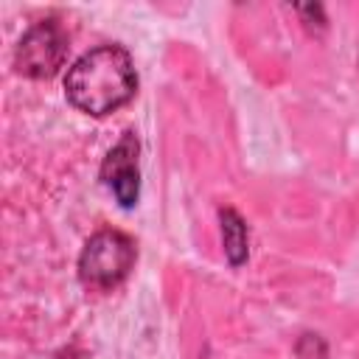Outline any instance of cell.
Listing matches in <instances>:
<instances>
[{"label": "cell", "mask_w": 359, "mask_h": 359, "mask_svg": "<svg viewBox=\"0 0 359 359\" xmlns=\"http://www.w3.org/2000/svg\"><path fill=\"white\" fill-rule=\"evenodd\" d=\"M137 90V73L132 56L121 45H98L87 50L65 76L67 101L95 118H104L132 101Z\"/></svg>", "instance_id": "cell-1"}, {"label": "cell", "mask_w": 359, "mask_h": 359, "mask_svg": "<svg viewBox=\"0 0 359 359\" xmlns=\"http://www.w3.org/2000/svg\"><path fill=\"white\" fill-rule=\"evenodd\" d=\"M135 258H137V250L126 233L101 230L84 244L79 255V278L87 286L112 289L132 272Z\"/></svg>", "instance_id": "cell-2"}, {"label": "cell", "mask_w": 359, "mask_h": 359, "mask_svg": "<svg viewBox=\"0 0 359 359\" xmlns=\"http://www.w3.org/2000/svg\"><path fill=\"white\" fill-rule=\"evenodd\" d=\"M67 36L56 20H42L14 48V67L28 79H50L65 65Z\"/></svg>", "instance_id": "cell-3"}, {"label": "cell", "mask_w": 359, "mask_h": 359, "mask_svg": "<svg viewBox=\"0 0 359 359\" xmlns=\"http://www.w3.org/2000/svg\"><path fill=\"white\" fill-rule=\"evenodd\" d=\"M137 151H140V143H137L135 132H126L109 149V154L104 157V165H101V180L115 194L121 208H132L137 202V194H140Z\"/></svg>", "instance_id": "cell-4"}, {"label": "cell", "mask_w": 359, "mask_h": 359, "mask_svg": "<svg viewBox=\"0 0 359 359\" xmlns=\"http://www.w3.org/2000/svg\"><path fill=\"white\" fill-rule=\"evenodd\" d=\"M219 222H222V244H224V255L233 266H241L250 255V230L244 224V219L233 210V208H222L219 210Z\"/></svg>", "instance_id": "cell-5"}, {"label": "cell", "mask_w": 359, "mask_h": 359, "mask_svg": "<svg viewBox=\"0 0 359 359\" xmlns=\"http://www.w3.org/2000/svg\"><path fill=\"white\" fill-rule=\"evenodd\" d=\"M297 353L306 356V359H325L328 348H325V342L317 334H303L300 342H297Z\"/></svg>", "instance_id": "cell-6"}, {"label": "cell", "mask_w": 359, "mask_h": 359, "mask_svg": "<svg viewBox=\"0 0 359 359\" xmlns=\"http://www.w3.org/2000/svg\"><path fill=\"white\" fill-rule=\"evenodd\" d=\"M294 11L303 17V22H306V28H325V14H323V6H314V3H309V6H294Z\"/></svg>", "instance_id": "cell-7"}]
</instances>
